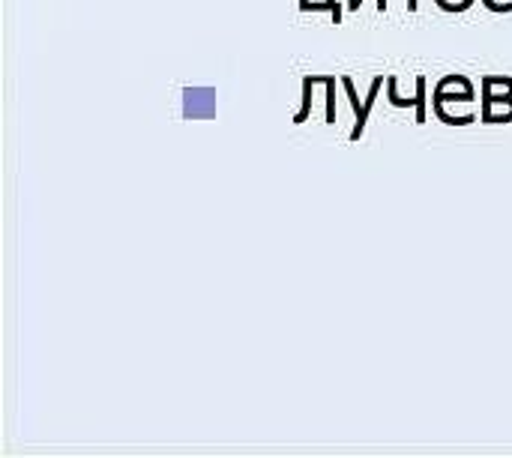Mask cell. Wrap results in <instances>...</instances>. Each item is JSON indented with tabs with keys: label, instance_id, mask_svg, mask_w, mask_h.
<instances>
[{
	"label": "cell",
	"instance_id": "cell-1",
	"mask_svg": "<svg viewBox=\"0 0 512 458\" xmlns=\"http://www.w3.org/2000/svg\"><path fill=\"white\" fill-rule=\"evenodd\" d=\"M342 87H345V93H348V99H351V108H354V129H351V141H360V138H363V132H366L369 114H372V108H375V99H378V93H381V87H384V75L372 78V87H369V93H366V99H363V102H360L357 87H354V81H351L348 75L342 78Z\"/></svg>",
	"mask_w": 512,
	"mask_h": 458
},
{
	"label": "cell",
	"instance_id": "cell-2",
	"mask_svg": "<svg viewBox=\"0 0 512 458\" xmlns=\"http://www.w3.org/2000/svg\"><path fill=\"white\" fill-rule=\"evenodd\" d=\"M396 81H399L396 75H390V78H387V96H390V105H393V108H414V111H417V123H426V117H429V105H426L429 81H426V75H417V81H414V93H411V96H399Z\"/></svg>",
	"mask_w": 512,
	"mask_h": 458
},
{
	"label": "cell",
	"instance_id": "cell-3",
	"mask_svg": "<svg viewBox=\"0 0 512 458\" xmlns=\"http://www.w3.org/2000/svg\"><path fill=\"white\" fill-rule=\"evenodd\" d=\"M480 123H512V96H480Z\"/></svg>",
	"mask_w": 512,
	"mask_h": 458
},
{
	"label": "cell",
	"instance_id": "cell-4",
	"mask_svg": "<svg viewBox=\"0 0 512 458\" xmlns=\"http://www.w3.org/2000/svg\"><path fill=\"white\" fill-rule=\"evenodd\" d=\"M435 93H450V96H468V99H477V87L468 75H444L438 84H435Z\"/></svg>",
	"mask_w": 512,
	"mask_h": 458
},
{
	"label": "cell",
	"instance_id": "cell-5",
	"mask_svg": "<svg viewBox=\"0 0 512 458\" xmlns=\"http://www.w3.org/2000/svg\"><path fill=\"white\" fill-rule=\"evenodd\" d=\"M480 96H512L510 75H486L480 81Z\"/></svg>",
	"mask_w": 512,
	"mask_h": 458
},
{
	"label": "cell",
	"instance_id": "cell-6",
	"mask_svg": "<svg viewBox=\"0 0 512 458\" xmlns=\"http://www.w3.org/2000/svg\"><path fill=\"white\" fill-rule=\"evenodd\" d=\"M315 84H318V75H306L303 78V99H300V111L294 114V123H306L312 117V93H315Z\"/></svg>",
	"mask_w": 512,
	"mask_h": 458
},
{
	"label": "cell",
	"instance_id": "cell-7",
	"mask_svg": "<svg viewBox=\"0 0 512 458\" xmlns=\"http://www.w3.org/2000/svg\"><path fill=\"white\" fill-rule=\"evenodd\" d=\"M336 81L342 78H333V75H324V87H327V123H336Z\"/></svg>",
	"mask_w": 512,
	"mask_h": 458
},
{
	"label": "cell",
	"instance_id": "cell-8",
	"mask_svg": "<svg viewBox=\"0 0 512 458\" xmlns=\"http://www.w3.org/2000/svg\"><path fill=\"white\" fill-rule=\"evenodd\" d=\"M477 0H435V6L438 9H444V12H465V9H471Z\"/></svg>",
	"mask_w": 512,
	"mask_h": 458
},
{
	"label": "cell",
	"instance_id": "cell-9",
	"mask_svg": "<svg viewBox=\"0 0 512 458\" xmlns=\"http://www.w3.org/2000/svg\"><path fill=\"white\" fill-rule=\"evenodd\" d=\"M327 6H330V18H333V24H342V15H345L342 3H339V0H327Z\"/></svg>",
	"mask_w": 512,
	"mask_h": 458
},
{
	"label": "cell",
	"instance_id": "cell-10",
	"mask_svg": "<svg viewBox=\"0 0 512 458\" xmlns=\"http://www.w3.org/2000/svg\"><path fill=\"white\" fill-rule=\"evenodd\" d=\"M300 9L303 12H315V0H300Z\"/></svg>",
	"mask_w": 512,
	"mask_h": 458
},
{
	"label": "cell",
	"instance_id": "cell-11",
	"mask_svg": "<svg viewBox=\"0 0 512 458\" xmlns=\"http://www.w3.org/2000/svg\"><path fill=\"white\" fill-rule=\"evenodd\" d=\"M420 9V0H408V12H417Z\"/></svg>",
	"mask_w": 512,
	"mask_h": 458
},
{
	"label": "cell",
	"instance_id": "cell-12",
	"mask_svg": "<svg viewBox=\"0 0 512 458\" xmlns=\"http://www.w3.org/2000/svg\"><path fill=\"white\" fill-rule=\"evenodd\" d=\"M390 9V3L387 0H378V12H387Z\"/></svg>",
	"mask_w": 512,
	"mask_h": 458
},
{
	"label": "cell",
	"instance_id": "cell-13",
	"mask_svg": "<svg viewBox=\"0 0 512 458\" xmlns=\"http://www.w3.org/2000/svg\"><path fill=\"white\" fill-rule=\"evenodd\" d=\"M360 3H363V0H348V9H354V12H357V9H360Z\"/></svg>",
	"mask_w": 512,
	"mask_h": 458
}]
</instances>
